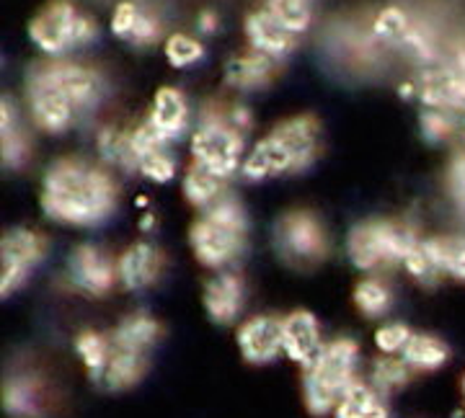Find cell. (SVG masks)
I'll list each match as a JSON object with an SVG mask.
<instances>
[{
	"instance_id": "1",
	"label": "cell",
	"mask_w": 465,
	"mask_h": 418,
	"mask_svg": "<svg viewBox=\"0 0 465 418\" xmlns=\"http://www.w3.org/2000/svg\"><path fill=\"white\" fill-rule=\"evenodd\" d=\"M119 186L106 168L84 158H57L42 176L39 207L65 228H99L114 215Z\"/></svg>"
},
{
	"instance_id": "2",
	"label": "cell",
	"mask_w": 465,
	"mask_h": 418,
	"mask_svg": "<svg viewBox=\"0 0 465 418\" xmlns=\"http://www.w3.org/2000/svg\"><path fill=\"white\" fill-rule=\"evenodd\" d=\"M321 122L313 114L282 119L272 132L262 137L253 151L246 152L241 176L246 181H266L274 176L300 173L316 160Z\"/></svg>"
},
{
	"instance_id": "3",
	"label": "cell",
	"mask_w": 465,
	"mask_h": 418,
	"mask_svg": "<svg viewBox=\"0 0 465 418\" xmlns=\"http://www.w3.org/2000/svg\"><path fill=\"white\" fill-rule=\"evenodd\" d=\"M249 212L231 191L207 207L189 228V246L204 268L225 271L246 251L249 243Z\"/></svg>"
},
{
	"instance_id": "4",
	"label": "cell",
	"mask_w": 465,
	"mask_h": 418,
	"mask_svg": "<svg viewBox=\"0 0 465 418\" xmlns=\"http://www.w3.org/2000/svg\"><path fill=\"white\" fill-rule=\"evenodd\" d=\"M360 344L349 335H336L323 344L316 359L302 369V405L311 416H331L360 374Z\"/></svg>"
},
{
	"instance_id": "5",
	"label": "cell",
	"mask_w": 465,
	"mask_h": 418,
	"mask_svg": "<svg viewBox=\"0 0 465 418\" xmlns=\"http://www.w3.org/2000/svg\"><path fill=\"white\" fill-rule=\"evenodd\" d=\"M421 238L406 219L372 218L351 225L344 251L351 267L365 274H375L388 267H401Z\"/></svg>"
},
{
	"instance_id": "6",
	"label": "cell",
	"mask_w": 465,
	"mask_h": 418,
	"mask_svg": "<svg viewBox=\"0 0 465 418\" xmlns=\"http://www.w3.org/2000/svg\"><path fill=\"white\" fill-rule=\"evenodd\" d=\"M29 39L47 57H63L96 39V21L81 14L70 0H52L29 21Z\"/></svg>"
},
{
	"instance_id": "7",
	"label": "cell",
	"mask_w": 465,
	"mask_h": 418,
	"mask_svg": "<svg viewBox=\"0 0 465 418\" xmlns=\"http://www.w3.org/2000/svg\"><path fill=\"white\" fill-rule=\"evenodd\" d=\"M272 246L284 264L295 268H313L329 258L331 238L316 212L290 209L274 222Z\"/></svg>"
},
{
	"instance_id": "8",
	"label": "cell",
	"mask_w": 465,
	"mask_h": 418,
	"mask_svg": "<svg viewBox=\"0 0 465 418\" xmlns=\"http://www.w3.org/2000/svg\"><path fill=\"white\" fill-rule=\"evenodd\" d=\"M414 83V96L424 109L465 112V42H455L448 54L421 67Z\"/></svg>"
},
{
	"instance_id": "9",
	"label": "cell",
	"mask_w": 465,
	"mask_h": 418,
	"mask_svg": "<svg viewBox=\"0 0 465 418\" xmlns=\"http://www.w3.org/2000/svg\"><path fill=\"white\" fill-rule=\"evenodd\" d=\"M26 103H29V114L36 122V127L50 134L67 132L84 117L65 93V88L52 75L50 60L36 63L26 73Z\"/></svg>"
},
{
	"instance_id": "10",
	"label": "cell",
	"mask_w": 465,
	"mask_h": 418,
	"mask_svg": "<svg viewBox=\"0 0 465 418\" xmlns=\"http://www.w3.org/2000/svg\"><path fill=\"white\" fill-rule=\"evenodd\" d=\"M243 132L235 130L225 114L204 117L192 134V163H200L223 179H231L243 166Z\"/></svg>"
},
{
	"instance_id": "11",
	"label": "cell",
	"mask_w": 465,
	"mask_h": 418,
	"mask_svg": "<svg viewBox=\"0 0 465 418\" xmlns=\"http://www.w3.org/2000/svg\"><path fill=\"white\" fill-rule=\"evenodd\" d=\"M50 251L47 238L34 228H11L0 238V297H14Z\"/></svg>"
},
{
	"instance_id": "12",
	"label": "cell",
	"mask_w": 465,
	"mask_h": 418,
	"mask_svg": "<svg viewBox=\"0 0 465 418\" xmlns=\"http://www.w3.org/2000/svg\"><path fill=\"white\" fill-rule=\"evenodd\" d=\"M65 277L73 289L88 297H106L116 282V258L96 243L75 246L65 261Z\"/></svg>"
},
{
	"instance_id": "13",
	"label": "cell",
	"mask_w": 465,
	"mask_h": 418,
	"mask_svg": "<svg viewBox=\"0 0 465 418\" xmlns=\"http://www.w3.org/2000/svg\"><path fill=\"white\" fill-rule=\"evenodd\" d=\"M235 346L241 359L251 367H266L282 354V318L259 313L251 316L235 328Z\"/></svg>"
},
{
	"instance_id": "14",
	"label": "cell",
	"mask_w": 465,
	"mask_h": 418,
	"mask_svg": "<svg viewBox=\"0 0 465 418\" xmlns=\"http://www.w3.org/2000/svg\"><path fill=\"white\" fill-rule=\"evenodd\" d=\"M163 271L166 256L150 240H137L116 256V282L124 292H145L158 285Z\"/></svg>"
},
{
	"instance_id": "15",
	"label": "cell",
	"mask_w": 465,
	"mask_h": 418,
	"mask_svg": "<svg viewBox=\"0 0 465 418\" xmlns=\"http://www.w3.org/2000/svg\"><path fill=\"white\" fill-rule=\"evenodd\" d=\"M243 305H246V282L232 268L215 271L202 285V307L215 326L238 323L241 313H243Z\"/></svg>"
},
{
	"instance_id": "16",
	"label": "cell",
	"mask_w": 465,
	"mask_h": 418,
	"mask_svg": "<svg viewBox=\"0 0 465 418\" xmlns=\"http://www.w3.org/2000/svg\"><path fill=\"white\" fill-rule=\"evenodd\" d=\"M321 323L311 310H292L282 318V354L292 365L305 369L323 349Z\"/></svg>"
},
{
	"instance_id": "17",
	"label": "cell",
	"mask_w": 465,
	"mask_h": 418,
	"mask_svg": "<svg viewBox=\"0 0 465 418\" xmlns=\"http://www.w3.org/2000/svg\"><path fill=\"white\" fill-rule=\"evenodd\" d=\"M3 411L11 418H45L50 411V393L47 385L32 374L18 372L3 383Z\"/></svg>"
},
{
	"instance_id": "18",
	"label": "cell",
	"mask_w": 465,
	"mask_h": 418,
	"mask_svg": "<svg viewBox=\"0 0 465 418\" xmlns=\"http://www.w3.org/2000/svg\"><path fill=\"white\" fill-rule=\"evenodd\" d=\"M243 32H246L251 50L262 52L272 60H282L295 50V36L298 34L290 32L269 8L249 14L246 24H243Z\"/></svg>"
},
{
	"instance_id": "19",
	"label": "cell",
	"mask_w": 465,
	"mask_h": 418,
	"mask_svg": "<svg viewBox=\"0 0 465 418\" xmlns=\"http://www.w3.org/2000/svg\"><path fill=\"white\" fill-rule=\"evenodd\" d=\"M50 70L57 78V83L65 88V93L73 99V103L78 106L81 114L96 109V103L104 96V81L96 70L70 63V60H50Z\"/></svg>"
},
{
	"instance_id": "20",
	"label": "cell",
	"mask_w": 465,
	"mask_h": 418,
	"mask_svg": "<svg viewBox=\"0 0 465 418\" xmlns=\"http://www.w3.org/2000/svg\"><path fill=\"white\" fill-rule=\"evenodd\" d=\"M112 335V334H109ZM150 369V354L134 352V349H127V346H119L112 341V354H109V362H106V369L99 377L96 385L106 393H127L137 387Z\"/></svg>"
},
{
	"instance_id": "21",
	"label": "cell",
	"mask_w": 465,
	"mask_h": 418,
	"mask_svg": "<svg viewBox=\"0 0 465 418\" xmlns=\"http://www.w3.org/2000/svg\"><path fill=\"white\" fill-rule=\"evenodd\" d=\"M150 127L166 140L168 145L173 140H179L186 127H189V103L183 99V93L173 85H161L155 91V99L150 106L148 114Z\"/></svg>"
},
{
	"instance_id": "22",
	"label": "cell",
	"mask_w": 465,
	"mask_h": 418,
	"mask_svg": "<svg viewBox=\"0 0 465 418\" xmlns=\"http://www.w3.org/2000/svg\"><path fill=\"white\" fill-rule=\"evenodd\" d=\"M109 334H112V341L119 346L150 354L163 338V323L145 310H134V313L119 320Z\"/></svg>"
},
{
	"instance_id": "23",
	"label": "cell",
	"mask_w": 465,
	"mask_h": 418,
	"mask_svg": "<svg viewBox=\"0 0 465 418\" xmlns=\"http://www.w3.org/2000/svg\"><path fill=\"white\" fill-rule=\"evenodd\" d=\"M274 70H277V60L266 57L262 52L249 50L225 63V83L238 91H256L274 78Z\"/></svg>"
},
{
	"instance_id": "24",
	"label": "cell",
	"mask_w": 465,
	"mask_h": 418,
	"mask_svg": "<svg viewBox=\"0 0 465 418\" xmlns=\"http://www.w3.org/2000/svg\"><path fill=\"white\" fill-rule=\"evenodd\" d=\"M331 418H391L388 398L360 377L333 408Z\"/></svg>"
},
{
	"instance_id": "25",
	"label": "cell",
	"mask_w": 465,
	"mask_h": 418,
	"mask_svg": "<svg viewBox=\"0 0 465 418\" xmlns=\"http://www.w3.org/2000/svg\"><path fill=\"white\" fill-rule=\"evenodd\" d=\"M182 194L183 199L189 201L194 209L204 212L220 197L228 194V179H223V176H217L213 170H207L200 163H192V166L186 168V173H183Z\"/></svg>"
},
{
	"instance_id": "26",
	"label": "cell",
	"mask_w": 465,
	"mask_h": 418,
	"mask_svg": "<svg viewBox=\"0 0 465 418\" xmlns=\"http://www.w3.org/2000/svg\"><path fill=\"white\" fill-rule=\"evenodd\" d=\"M403 362L414 369L416 374H430L442 369L450 362V346L434 334H424V331H414L411 341L403 349Z\"/></svg>"
},
{
	"instance_id": "27",
	"label": "cell",
	"mask_w": 465,
	"mask_h": 418,
	"mask_svg": "<svg viewBox=\"0 0 465 418\" xmlns=\"http://www.w3.org/2000/svg\"><path fill=\"white\" fill-rule=\"evenodd\" d=\"M0 155L5 168H21L29 160V140L18 124L11 99L0 101Z\"/></svg>"
},
{
	"instance_id": "28",
	"label": "cell",
	"mask_w": 465,
	"mask_h": 418,
	"mask_svg": "<svg viewBox=\"0 0 465 418\" xmlns=\"http://www.w3.org/2000/svg\"><path fill=\"white\" fill-rule=\"evenodd\" d=\"M73 349H75V356L81 359L88 380L96 385L99 377L104 374V369H106L109 354H112V335H109V331L84 328L81 334L75 335Z\"/></svg>"
},
{
	"instance_id": "29",
	"label": "cell",
	"mask_w": 465,
	"mask_h": 418,
	"mask_svg": "<svg viewBox=\"0 0 465 418\" xmlns=\"http://www.w3.org/2000/svg\"><path fill=\"white\" fill-rule=\"evenodd\" d=\"M414 374L416 372L403 362V356H385V354H378V356L370 362L365 380L375 387L381 395L391 398L393 393H401L403 387L409 385Z\"/></svg>"
},
{
	"instance_id": "30",
	"label": "cell",
	"mask_w": 465,
	"mask_h": 418,
	"mask_svg": "<svg viewBox=\"0 0 465 418\" xmlns=\"http://www.w3.org/2000/svg\"><path fill=\"white\" fill-rule=\"evenodd\" d=\"M96 151L106 166L122 170H137V152L133 145V130L104 127L96 137Z\"/></svg>"
},
{
	"instance_id": "31",
	"label": "cell",
	"mask_w": 465,
	"mask_h": 418,
	"mask_svg": "<svg viewBox=\"0 0 465 418\" xmlns=\"http://www.w3.org/2000/svg\"><path fill=\"white\" fill-rule=\"evenodd\" d=\"M416 24L419 21L409 16L401 5H388L372 21V36L382 44L393 47V50H403L409 36L414 34Z\"/></svg>"
},
{
	"instance_id": "32",
	"label": "cell",
	"mask_w": 465,
	"mask_h": 418,
	"mask_svg": "<svg viewBox=\"0 0 465 418\" xmlns=\"http://www.w3.org/2000/svg\"><path fill=\"white\" fill-rule=\"evenodd\" d=\"M351 300H354V307L360 310L362 318L381 320L388 316V310L393 305V292L381 277H365L354 287Z\"/></svg>"
},
{
	"instance_id": "33",
	"label": "cell",
	"mask_w": 465,
	"mask_h": 418,
	"mask_svg": "<svg viewBox=\"0 0 465 418\" xmlns=\"http://www.w3.org/2000/svg\"><path fill=\"white\" fill-rule=\"evenodd\" d=\"M434 264L440 267L442 277L463 282L465 285V235H437L427 238Z\"/></svg>"
},
{
	"instance_id": "34",
	"label": "cell",
	"mask_w": 465,
	"mask_h": 418,
	"mask_svg": "<svg viewBox=\"0 0 465 418\" xmlns=\"http://www.w3.org/2000/svg\"><path fill=\"white\" fill-rule=\"evenodd\" d=\"M403 271L414 279L416 285H424V287H434L440 279H445L442 277V271L440 267L434 264V256L430 253V246H427V238H421L419 243H416L411 253L403 258Z\"/></svg>"
},
{
	"instance_id": "35",
	"label": "cell",
	"mask_w": 465,
	"mask_h": 418,
	"mask_svg": "<svg viewBox=\"0 0 465 418\" xmlns=\"http://www.w3.org/2000/svg\"><path fill=\"white\" fill-rule=\"evenodd\" d=\"M266 8L295 34L305 32L313 21V0H266Z\"/></svg>"
},
{
	"instance_id": "36",
	"label": "cell",
	"mask_w": 465,
	"mask_h": 418,
	"mask_svg": "<svg viewBox=\"0 0 465 418\" xmlns=\"http://www.w3.org/2000/svg\"><path fill=\"white\" fill-rule=\"evenodd\" d=\"M414 335V328H409L403 320H388V323H381L372 334V344L378 354H385V356H401L406 344L411 341Z\"/></svg>"
},
{
	"instance_id": "37",
	"label": "cell",
	"mask_w": 465,
	"mask_h": 418,
	"mask_svg": "<svg viewBox=\"0 0 465 418\" xmlns=\"http://www.w3.org/2000/svg\"><path fill=\"white\" fill-rule=\"evenodd\" d=\"M166 60L171 67H189L194 63H200L204 57V47H202L200 39L189 36V34H171L166 39Z\"/></svg>"
},
{
	"instance_id": "38",
	"label": "cell",
	"mask_w": 465,
	"mask_h": 418,
	"mask_svg": "<svg viewBox=\"0 0 465 418\" xmlns=\"http://www.w3.org/2000/svg\"><path fill=\"white\" fill-rule=\"evenodd\" d=\"M419 130L424 134L427 142H445L458 130V119L452 112L442 109H424L419 117Z\"/></svg>"
},
{
	"instance_id": "39",
	"label": "cell",
	"mask_w": 465,
	"mask_h": 418,
	"mask_svg": "<svg viewBox=\"0 0 465 418\" xmlns=\"http://www.w3.org/2000/svg\"><path fill=\"white\" fill-rule=\"evenodd\" d=\"M137 173H140L143 179L153 181V184H168V181L176 176V160L171 158L168 148L148 152V155H143V158H140V163H137Z\"/></svg>"
},
{
	"instance_id": "40",
	"label": "cell",
	"mask_w": 465,
	"mask_h": 418,
	"mask_svg": "<svg viewBox=\"0 0 465 418\" xmlns=\"http://www.w3.org/2000/svg\"><path fill=\"white\" fill-rule=\"evenodd\" d=\"M140 14H143V8H140L134 0H122V3L116 5L114 16H112V34H114L116 39L130 42V36H133L134 24H137Z\"/></svg>"
},
{
	"instance_id": "41",
	"label": "cell",
	"mask_w": 465,
	"mask_h": 418,
	"mask_svg": "<svg viewBox=\"0 0 465 418\" xmlns=\"http://www.w3.org/2000/svg\"><path fill=\"white\" fill-rule=\"evenodd\" d=\"M448 191L450 199L455 201L458 212L465 218V151H460L448 168Z\"/></svg>"
},
{
	"instance_id": "42",
	"label": "cell",
	"mask_w": 465,
	"mask_h": 418,
	"mask_svg": "<svg viewBox=\"0 0 465 418\" xmlns=\"http://www.w3.org/2000/svg\"><path fill=\"white\" fill-rule=\"evenodd\" d=\"M158 36H161V24H158V18H155V14H150V11L143 8V14H140L137 24H134L133 36H130V44L145 47V44H153Z\"/></svg>"
},
{
	"instance_id": "43",
	"label": "cell",
	"mask_w": 465,
	"mask_h": 418,
	"mask_svg": "<svg viewBox=\"0 0 465 418\" xmlns=\"http://www.w3.org/2000/svg\"><path fill=\"white\" fill-rule=\"evenodd\" d=\"M197 26L202 34H213L217 29V14L215 11H202L197 18Z\"/></svg>"
},
{
	"instance_id": "44",
	"label": "cell",
	"mask_w": 465,
	"mask_h": 418,
	"mask_svg": "<svg viewBox=\"0 0 465 418\" xmlns=\"http://www.w3.org/2000/svg\"><path fill=\"white\" fill-rule=\"evenodd\" d=\"M460 395H463V403H465V372H463V377H460Z\"/></svg>"
},
{
	"instance_id": "45",
	"label": "cell",
	"mask_w": 465,
	"mask_h": 418,
	"mask_svg": "<svg viewBox=\"0 0 465 418\" xmlns=\"http://www.w3.org/2000/svg\"><path fill=\"white\" fill-rule=\"evenodd\" d=\"M463 127H465V122H463Z\"/></svg>"
}]
</instances>
